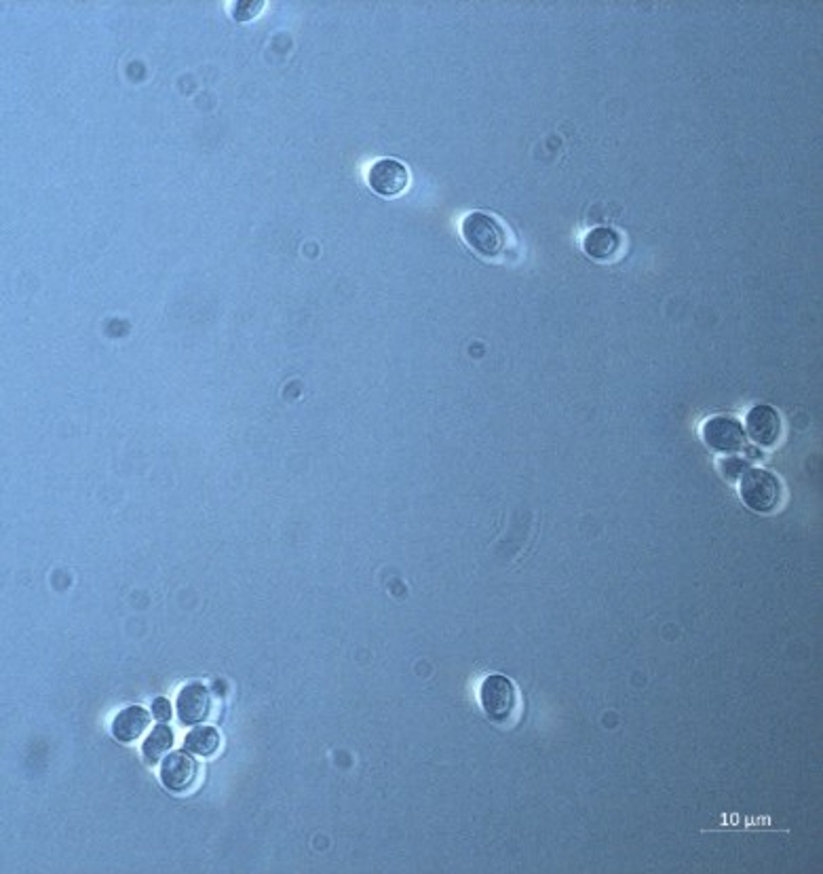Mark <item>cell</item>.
Masks as SVG:
<instances>
[{
	"mask_svg": "<svg viewBox=\"0 0 823 874\" xmlns=\"http://www.w3.org/2000/svg\"><path fill=\"white\" fill-rule=\"evenodd\" d=\"M461 233L465 243L484 258L501 256L507 245V233L503 224L486 212H471L465 216Z\"/></svg>",
	"mask_w": 823,
	"mask_h": 874,
	"instance_id": "1",
	"label": "cell"
},
{
	"mask_svg": "<svg viewBox=\"0 0 823 874\" xmlns=\"http://www.w3.org/2000/svg\"><path fill=\"white\" fill-rule=\"evenodd\" d=\"M739 494L750 509L758 513H769L781 501V482L773 471L748 469L741 475Z\"/></svg>",
	"mask_w": 823,
	"mask_h": 874,
	"instance_id": "2",
	"label": "cell"
},
{
	"mask_svg": "<svg viewBox=\"0 0 823 874\" xmlns=\"http://www.w3.org/2000/svg\"><path fill=\"white\" fill-rule=\"evenodd\" d=\"M482 708L486 716L494 722H507L518 703L513 682L503 674H492L482 682Z\"/></svg>",
	"mask_w": 823,
	"mask_h": 874,
	"instance_id": "3",
	"label": "cell"
},
{
	"mask_svg": "<svg viewBox=\"0 0 823 874\" xmlns=\"http://www.w3.org/2000/svg\"><path fill=\"white\" fill-rule=\"evenodd\" d=\"M199 777V763L188 750L171 752L163 758L161 782L169 792H186L195 786Z\"/></svg>",
	"mask_w": 823,
	"mask_h": 874,
	"instance_id": "4",
	"label": "cell"
},
{
	"mask_svg": "<svg viewBox=\"0 0 823 874\" xmlns=\"http://www.w3.org/2000/svg\"><path fill=\"white\" fill-rule=\"evenodd\" d=\"M701 435L707 446L722 454H735L745 444V431L733 416H712L703 425Z\"/></svg>",
	"mask_w": 823,
	"mask_h": 874,
	"instance_id": "5",
	"label": "cell"
},
{
	"mask_svg": "<svg viewBox=\"0 0 823 874\" xmlns=\"http://www.w3.org/2000/svg\"><path fill=\"white\" fill-rule=\"evenodd\" d=\"M368 184L380 197H399L410 184L408 167L397 159H380L368 171Z\"/></svg>",
	"mask_w": 823,
	"mask_h": 874,
	"instance_id": "6",
	"label": "cell"
},
{
	"mask_svg": "<svg viewBox=\"0 0 823 874\" xmlns=\"http://www.w3.org/2000/svg\"><path fill=\"white\" fill-rule=\"evenodd\" d=\"M212 712V693L201 682H190L176 699V714L182 725H201Z\"/></svg>",
	"mask_w": 823,
	"mask_h": 874,
	"instance_id": "7",
	"label": "cell"
},
{
	"mask_svg": "<svg viewBox=\"0 0 823 874\" xmlns=\"http://www.w3.org/2000/svg\"><path fill=\"white\" fill-rule=\"evenodd\" d=\"M745 431L754 444L771 448L781 437V416L773 406H754L745 416Z\"/></svg>",
	"mask_w": 823,
	"mask_h": 874,
	"instance_id": "8",
	"label": "cell"
},
{
	"mask_svg": "<svg viewBox=\"0 0 823 874\" xmlns=\"http://www.w3.org/2000/svg\"><path fill=\"white\" fill-rule=\"evenodd\" d=\"M583 252L593 260L608 262L621 252V235L606 226L593 228L583 239Z\"/></svg>",
	"mask_w": 823,
	"mask_h": 874,
	"instance_id": "9",
	"label": "cell"
},
{
	"mask_svg": "<svg viewBox=\"0 0 823 874\" xmlns=\"http://www.w3.org/2000/svg\"><path fill=\"white\" fill-rule=\"evenodd\" d=\"M148 725H150V714L140 706H129L114 716L110 729L114 739L129 744V741H136L138 737H142Z\"/></svg>",
	"mask_w": 823,
	"mask_h": 874,
	"instance_id": "10",
	"label": "cell"
},
{
	"mask_svg": "<svg viewBox=\"0 0 823 874\" xmlns=\"http://www.w3.org/2000/svg\"><path fill=\"white\" fill-rule=\"evenodd\" d=\"M184 750L201 758L214 756L220 750V733L214 727H195L184 737Z\"/></svg>",
	"mask_w": 823,
	"mask_h": 874,
	"instance_id": "11",
	"label": "cell"
},
{
	"mask_svg": "<svg viewBox=\"0 0 823 874\" xmlns=\"http://www.w3.org/2000/svg\"><path fill=\"white\" fill-rule=\"evenodd\" d=\"M171 746H174V731H171L165 722H159L142 744V754L146 758V763L157 765L159 760H163L165 754L171 750Z\"/></svg>",
	"mask_w": 823,
	"mask_h": 874,
	"instance_id": "12",
	"label": "cell"
},
{
	"mask_svg": "<svg viewBox=\"0 0 823 874\" xmlns=\"http://www.w3.org/2000/svg\"><path fill=\"white\" fill-rule=\"evenodd\" d=\"M262 7L264 3H260V0H239L233 5V17L237 22H250L262 11Z\"/></svg>",
	"mask_w": 823,
	"mask_h": 874,
	"instance_id": "13",
	"label": "cell"
},
{
	"mask_svg": "<svg viewBox=\"0 0 823 874\" xmlns=\"http://www.w3.org/2000/svg\"><path fill=\"white\" fill-rule=\"evenodd\" d=\"M152 716L157 718V722H169V718L174 716V708L165 697H159L152 701Z\"/></svg>",
	"mask_w": 823,
	"mask_h": 874,
	"instance_id": "14",
	"label": "cell"
},
{
	"mask_svg": "<svg viewBox=\"0 0 823 874\" xmlns=\"http://www.w3.org/2000/svg\"><path fill=\"white\" fill-rule=\"evenodd\" d=\"M722 469L724 471H729L726 473V478H731V480H737L739 475H743L745 471H748V465H745L743 461H739V459H735V454L731 456V459H726V461H722Z\"/></svg>",
	"mask_w": 823,
	"mask_h": 874,
	"instance_id": "15",
	"label": "cell"
}]
</instances>
